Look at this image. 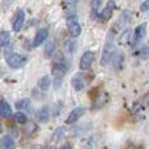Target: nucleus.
Segmentation results:
<instances>
[{
    "label": "nucleus",
    "mask_w": 149,
    "mask_h": 149,
    "mask_svg": "<svg viewBox=\"0 0 149 149\" xmlns=\"http://www.w3.org/2000/svg\"><path fill=\"white\" fill-rule=\"evenodd\" d=\"M15 120H16V123H18V124H26L29 122L28 116H26L24 113H21V111H18V113L15 114Z\"/></svg>",
    "instance_id": "obj_26"
},
{
    "label": "nucleus",
    "mask_w": 149,
    "mask_h": 149,
    "mask_svg": "<svg viewBox=\"0 0 149 149\" xmlns=\"http://www.w3.org/2000/svg\"><path fill=\"white\" fill-rule=\"evenodd\" d=\"M115 1L114 0H109L107 1V4L105 5V8H103L102 10H101V20L102 21H107V20H110L111 18V16H113V13H114V10H115Z\"/></svg>",
    "instance_id": "obj_5"
},
{
    "label": "nucleus",
    "mask_w": 149,
    "mask_h": 149,
    "mask_svg": "<svg viewBox=\"0 0 149 149\" xmlns=\"http://www.w3.org/2000/svg\"><path fill=\"white\" fill-rule=\"evenodd\" d=\"M130 38H131V30H130V29H127V30H124L123 34H122L120 42L123 45H126V43H128V42H130Z\"/></svg>",
    "instance_id": "obj_27"
},
{
    "label": "nucleus",
    "mask_w": 149,
    "mask_h": 149,
    "mask_svg": "<svg viewBox=\"0 0 149 149\" xmlns=\"http://www.w3.org/2000/svg\"><path fill=\"white\" fill-rule=\"evenodd\" d=\"M64 50L67 51V54L73 55L74 52L77 51V43H76V41H73V39H67V41L64 42Z\"/></svg>",
    "instance_id": "obj_19"
},
{
    "label": "nucleus",
    "mask_w": 149,
    "mask_h": 149,
    "mask_svg": "<svg viewBox=\"0 0 149 149\" xmlns=\"http://www.w3.org/2000/svg\"><path fill=\"white\" fill-rule=\"evenodd\" d=\"M36 118H37V120H38L39 123H42V124L47 123V122L50 120V109L47 107V106L41 107L38 111H37Z\"/></svg>",
    "instance_id": "obj_11"
},
{
    "label": "nucleus",
    "mask_w": 149,
    "mask_h": 149,
    "mask_svg": "<svg viewBox=\"0 0 149 149\" xmlns=\"http://www.w3.org/2000/svg\"><path fill=\"white\" fill-rule=\"evenodd\" d=\"M93 62H94V52H92V51L84 52V54H82V56H81V59H80V64H79L80 70H81V71L89 70V68L92 67Z\"/></svg>",
    "instance_id": "obj_4"
},
{
    "label": "nucleus",
    "mask_w": 149,
    "mask_h": 149,
    "mask_svg": "<svg viewBox=\"0 0 149 149\" xmlns=\"http://www.w3.org/2000/svg\"><path fill=\"white\" fill-rule=\"evenodd\" d=\"M84 113H85V109L84 107H76V109H73V110L71 111L70 114H68L67 119H65V123H67V124L76 123V122L79 120V119L81 118L82 115H84Z\"/></svg>",
    "instance_id": "obj_9"
},
{
    "label": "nucleus",
    "mask_w": 149,
    "mask_h": 149,
    "mask_svg": "<svg viewBox=\"0 0 149 149\" xmlns=\"http://www.w3.org/2000/svg\"><path fill=\"white\" fill-rule=\"evenodd\" d=\"M67 29L73 38H77V37L81 34V26H80L76 15L68 16L67 17Z\"/></svg>",
    "instance_id": "obj_3"
},
{
    "label": "nucleus",
    "mask_w": 149,
    "mask_h": 149,
    "mask_svg": "<svg viewBox=\"0 0 149 149\" xmlns=\"http://www.w3.org/2000/svg\"><path fill=\"white\" fill-rule=\"evenodd\" d=\"M114 54H115V34H114V29H111L105 42L102 58H101V64L106 65L107 63H110Z\"/></svg>",
    "instance_id": "obj_1"
},
{
    "label": "nucleus",
    "mask_w": 149,
    "mask_h": 149,
    "mask_svg": "<svg viewBox=\"0 0 149 149\" xmlns=\"http://www.w3.org/2000/svg\"><path fill=\"white\" fill-rule=\"evenodd\" d=\"M24 132H25L28 136H30V135H34L37 131H38V124L36 123V122H33V120H30V122H28L26 124H24Z\"/></svg>",
    "instance_id": "obj_18"
},
{
    "label": "nucleus",
    "mask_w": 149,
    "mask_h": 149,
    "mask_svg": "<svg viewBox=\"0 0 149 149\" xmlns=\"http://www.w3.org/2000/svg\"><path fill=\"white\" fill-rule=\"evenodd\" d=\"M85 85H86V82H85L84 77L80 76V74H76V76L72 79V86L76 92H81V90L85 88Z\"/></svg>",
    "instance_id": "obj_13"
},
{
    "label": "nucleus",
    "mask_w": 149,
    "mask_h": 149,
    "mask_svg": "<svg viewBox=\"0 0 149 149\" xmlns=\"http://www.w3.org/2000/svg\"><path fill=\"white\" fill-rule=\"evenodd\" d=\"M140 10H141V12H148L149 10V0H145V1L140 5Z\"/></svg>",
    "instance_id": "obj_28"
},
{
    "label": "nucleus",
    "mask_w": 149,
    "mask_h": 149,
    "mask_svg": "<svg viewBox=\"0 0 149 149\" xmlns=\"http://www.w3.org/2000/svg\"><path fill=\"white\" fill-rule=\"evenodd\" d=\"M106 101H107V94L101 93L100 95H97V98H95L94 102H93V109H101L106 103Z\"/></svg>",
    "instance_id": "obj_21"
},
{
    "label": "nucleus",
    "mask_w": 149,
    "mask_h": 149,
    "mask_svg": "<svg viewBox=\"0 0 149 149\" xmlns=\"http://www.w3.org/2000/svg\"><path fill=\"white\" fill-rule=\"evenodd\" d=\"M45 149H49V148H45Z\"/></svg>",
    "instance_id": "obj_32"
},
{
    "label": "nucleus",
    "mask_w": 149,
    "mask_h": 149,
    "mask_svg": "<svg viewBox=\"0 0 149 149\" xmlns=\"http://www.w3.org/2000/svg\"><path fill=\"white\" fill-rule=\"evenodd\" d=\"M10 114H12V107H10V105L5 100H1V103H0V115H1L3 118H7Z\"/></svg>",
    "instance_id": "obj_17"
},
{
    "label": "nucleus",
    "mask_w": 149,
    "mask_h": 149,
    "mask_svg": "<svg viewBox=\"0 0 149 149\" xmlns=\"http://www.w3.org/2000/svg\"><path fill=\"white\" fill-rule=\"evenodd\" d=\"M24 22H25V12H24L22 9L17 10V13H16L15 18H13L12 21V28L15 31H20L21 29H22V25Z\"/></svg>",
    "instance_id": "obj_8"
},
{
    "label": "nucleus",
    "mask_w": 149,
    "mask_h": 149,
    "mask_svg": "<svg viewBox=\"0 0 149 149\" xmlns=\"http://www.w3.org/2000/svg\"><path fill=\"white\" fill-rule=\"evenodd\" d=\"M111 64H113L114 70H120L122 68V64H123V55L120 54V52H116L113 55V58H111Z\"/></svg>",
    "instance_id": "obj_16"
},
{
    "label": "nucleus",
    "mask_w": 149,
    "mask_h": 149,
    "mask_svg": "<svg viewBox=\"0 0 149 149\" xmlns=\"http://www.w3.org/2000/svg\"><path fill=\"white\" fill-rule=\"evenodd\" d=\"M51 73L55 79L62 80L67 73V67L64 63H54V65L51 67Z\"/></svg>",
    "instance_id": "obj_7"
},
{
    "label": "nucleus",
    "mask_w": 149,
    "mask_h": 149,
    "mask_svg": "<svg viewBox=\"0 0 149 149\" xmlns=\"http://www.w3.org/2000/svg\"><path fill=\"white\" fill-rule=\"evenodd\" d=\"M102 4V0H92L90 1V13H92V18H98L101 16L100 7Z\"/></svg>",
    "instance_id": "obj_14"
},
{
    "label": "nucleus",
    "mask_w": 149,
    "mask_h": 149,
    "mask_svg": "<svg viewBox=\"0 0 149 149\" xmlns=\"http://www.w3.org/2000/svg\"><path fill=\"white\" fill-rule=\"evenodd\" d=\"M64 134H65V128H64V127H58V128L54 131L52 136H51V141L52 143H59L60 140L64 137Z\"/></svg>",
    "instance_id": "obj_20"
},
{
    "label": "nucleus",
    "mask_w": 149,
    "mask_h": 149,
    "mask_svg": "<svg viewBox=\"0 0 149 149\" xmlns=\"http://www.w3.org/2000/svg\"><path fill=\"white\" fill-rule=\"evenodd\" d=\"M55 54V43L54 42H49L45 47V56L46 58H52Z\"/></svg>",
    "instance_id": "obj_25"
},
{
    "label": "nucleus",
    "mask_w": 149,
    "mask_h": 149,
    "mask_svg": "<svg viewBox=\"0 0 149 149\" xmlns=\"http://www.w3.org/2000/svg\"><path fill=\"white\" fill-rule=\"evenodd\" d=\"M1 148L3 149H16V141L10 135H5L1 137Z\"/></svg>",
    "instance_id": "obj_15"
},
{
    "label": "nucleus",
    "mask_w": 149,
    "mask_h": 149,
    "mask_svg": "<svg viewBox=\"0 0 149 149\" xmlns=\"http://www.w3.org/2000/svg\"><path fill=\"white\" fill-rule=\"evenodd\" d=\"M5 62L10 68L17 70V68H21L26 64L28 58L21 54H16V52H8V54H5Z\"/></svg>",
    "instance_id": "obj_2"
},
{
    "label": "nucleus",
    "mask_w": 149,
    "mask_h": 149,
    "mask_svg": "<svg viewBox=\"0 0 149 149\" xmlns=\"http://www.w3.org/2000/svg\"><path fill=\"white\" fill-rule=\"evenodd\" d=\"M9 42H10V36H9V33L8 31H1L0 33V46L1 47H7L8 45H9Z\"/></svg>",
    "instance_id": "obj_24"
},
{
    "label": "nucleus",
    "mask_w": 149,
    "mask_h": 149,
    "mask_svg": "<svg viewBox=\"0 0 149 149\" xmlns=\"http://www.w3.org/2000/svg\"><path fill=\"white\" fill-rule=\"evenodd\" d=\"M47 37H49V30L47 29H39L33 39V47H39L47 39Z\"/></svg>",
    "instance_id": "obj_10"
},
{
    "label": "nucleus",
    "mask_w": 149,
    "mask_h": 149,
    "mask_svg": "<svg viewBox=\"0 0 149 149\" xmlns=\"http://www.w3.org/2000/svg\"><path fill=\"white\" fill-rule=\"evenodd\" d=\"M50 85H51V79H50L49 76H43L41 80L38 81V86L41 90H43V92H46L47 89L50 88Z\"/></svg>",
    "instance_id": "obj_23"
},
{
    "label": "nucleus",
    "mask_w": 149,
    "mask_h": 149,
    "mask_svg": "<svg viewBox=\"0 0 149 149\" xmlns=\"http://www.w3.org/2000/svg\"><path fill=\"white\" fill-rule=\"evenodd\" d=\"M60 149H72V147H71L70 144H65V145H63V147L60 148Z\"/></svg>",
    "instance_id": "obj_31"
},
{
    "label": "nucleus",
    "mask_w": 149,
    "mask_h": 149,
    "mask_svg": "<svg viewBox=\"0 0 149 149\" xmlns=\"http://www.w3.org/2000/svg\"><path fill=\"white\" fill-rule=\"evenodd\" d=\"M143 102H144V105H145V106H149V93H147V95L144 97Z\"/></svg>",
    "instance_id": "obj_30"
},
{
    "label": "nucleus",
    "mask_w": 149,
    "mask_h": 149,
    "mask_svg": "<svg viewBox=\"0 0 149 149\" xmlns=\"http://www.w3.org/2000/svg\"><path fill=\"white\" fill-rule=\"evenodd\" d=\"M30 107V100L29 98H21L16 102V109L18 111H24V110H28Z\"/></svg>",
    "instance_id": "obj_22"
},
{
    "label": "nucleus",
    "mask_w": 149,
    "mask_h": 149,
    "mask_svg": "<svg viewBox=\"0 0 149 149\" xmlns=\"http://www.w3.org/2000/svg\"><path fill=\"white\" fill-rule=\"evenodd\" d=\"M62 5L64 12L67 13V17L74 15V12H76V0H63Z\"/></svg>",
    "instance_id": "obj_12"
},
{
    "label": "nucleus",
    "mask_w": 149,
    "mask_h": 149,
    "mask_svg": "<svg viewBox=\"0 0 149 149\" xmlns=\"http://www.w3.org/2000/svg\"><path fill=\"white\" fill-rule=\"evenodd\" d=\"M147 36V24H140L139 26H136L134 31V39H132V45L136 46L144 37Z\"/></svg>",
    "instance_id": "obj_6"
},
{
    "label": "nucleus",
    "mask_w": 149,
    "mask_h": 149,
    "mask_svg": "<svg viewBox=\"0 0 149 149\" xmlns=\"http://www.w3.org/2000/svg\"><path fill=\"white\" fill-rule=\"evenodd\" d=\"M126 149H144L141 147V145H136V144H130L128 147H127Z\"/></svg>",
    "instance_id": "obj_29"
}]
</instances>
